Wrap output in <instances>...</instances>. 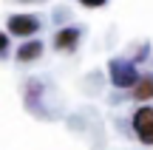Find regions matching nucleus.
Instances as JSON below:
<instances>
[{
    "label": "nucleus",
    "mask_w": 153,
    "mask_h": 150,
    "mask_svg": "<svg viewBox=\"0 0 153 150\" xmlns=\"http://www.w3.org/2000/svg\"><path fill=\"white\" fill-rule=\"evenodd\" d=\"M133 130H136V139L142 145H153V105H139L133 111V119H131Z\"/></svg>",
    "instance_id": "1"
},
{
    "label": "nucleus",
    "mask_w": 153,
    "mask_h": 150,
    "mask_svg": "<svg viewBox=\"0 0 153 150\" xmlns=\"http://www.w3.org/2000/svg\"><path fill=\"white\" fill-rule=\"evenodd\" d=\"M6 28H9L11 37L31 40L34 34L40 31V17L37 14H11L9 20H6Z\"/></svg>",
    "instance_id": "2"
},
{
    "label": "nucleus",
    "mask_w": 153,
    "mask_h": 150,
    "mask_svg": "<svg viewBox=\"0 0 153 150\" xmlns=\"http://www.w3.org/2000/svg\"><path fill=\"white\" fill-rule=\"evenodd\" d=\"M108 74H111L114 88H133V85H136V79H139L136 65H133V62H122V60H111Z\"/></svg>",
    "instance_id": "3"
},
{
    "label": "nucleus",
    "mask_w": 153,
    "mask_h": 150,
    "mask_svg": "<svg viewBox=\"0 0 153 150\" xmlns=\"http://www.w3.org/2000/svg\"><path fill=\"white\" fill-rule=\"evenodd\" d=\"M79 28L76 26H65V28H60V31L54 34V51H76V45H79Z\"/></svg>",
    "instance_id": "4"
},
{
    "label": "nucleus",
    "mask_w": 153,
    "mask_h": 150,
    "mask_svg": "<svg viewBox=\"0 0 153 150\" xmlns=\"http://www.w3.org/2000/svg\"><path fill=\"white\" fill-rule=\"evenodd\" d=\"M43 51H45V45H43V40H37V37H31L28 43H20V48H17V54H14V60L20 62V65H28V62H34V60H40L43 57Z\"/></svg>",
    "instance_id": "5"
},
{
    "label": "nucleus",
    "mask_w": 153,
    "mask_h": 150,
    "mask_svg": "<svg viewBox=\"0 0 153 150\" xmlns=\"http://www.w3.org/2000/svg\"><path fill=\"white\" fill-rule=\"evenodd\" d=\"M131 94H133V99L136 102H150L153 99V74H139V79H136V85L131 88Z\"/></svg>",
    "instance_id": "6"
},
{
    "label": "nucleus",
    "mask_w": 153,
    "mask_h": 150,
    "mask_svg": "<svg viewBox=\"0 0 153 150\" xmlns=\"http://www.w3.org/2000/svg\"><path fill=\"white\" fill-rule=\"evenodd\" d=\"M105 3L108 0H79V6H85V9H102Z\"/></svg>",
    "instance_id": "7"
},
{
    "label": "nucleus",
    "mask_w": 153,
    "mask_h": 150,
    "mask_svg": "<svg viewBox=\"0 0 153 150\" xmlns=\"http://www.w3.org/2000/svg\"><path fill=\"white\" fill-rule=\"evenodd\" d=\"M6 48H9V34H6V31H0V54H3Z\"/></svg>",
    "instance_id": "8"
},
{
    "label": "nucleus",
    "mask_w": 153,
    "mask_h": 150,
    "mask_svg": "<svg viewBox=\"0 0 153 150\" xmlns=\"http://www.w3.org/2000/svg\"><path fill=\"white\" fill-rule=\"evenodd\" d=\"M20 3H43V0H20Z\"/></svg>",
    "instance_id": "9"
}]
</instances>
